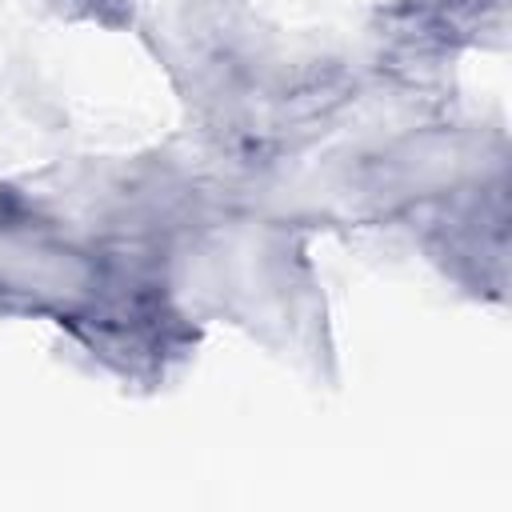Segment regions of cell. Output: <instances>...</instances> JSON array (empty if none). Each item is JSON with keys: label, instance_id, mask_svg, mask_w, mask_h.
I'll use <instances>...</instances> for the list:
<instances>
[{"label": "cell", "instance_id": "7a4b0ae2", "mask_svg": "<svg viewBox=\"0 0 512 512\" xmlns=\"http://www.w3.org/2000/svg\"><path fill=\"white\" fill-rule=\"evenodd\" d=\"M68 16H88L100 24H124L132 16V0H56Z\"/></svg>", "mask_w": 512, "mask_h": 512}, {"label": "cell", "instance_id": "6da1fadb", "mask_svg": "<svg viewBox=\"0 0 512 512\" xmlns=\"http://www.w3.org/2000/svg\"><path fill=\"white\" fill-rule=\"evenodd\" d=\"M356 92V76L332 60H312L296 72H288L276 88H272V120L276 124H292V128H308V124H324L332 120Z\"/></svg>", "mask_w": 512, "mask_h": 512}]
</instances>
